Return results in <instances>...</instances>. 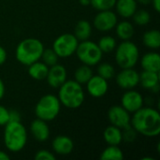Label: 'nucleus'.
Wrapping results in <instances>:
<instances>
[{"instance_id":"f257e3e1","label":"nucleus","mask_w":160,"mask_h":160,"mask_svg":"<svg viewBox=\"0 0 160 160\" xmlns=\"http://www.w3.org/2000/svg\"><path fill=\"white\" fill-rule=\"evenodd\" d=\"M130 125L138 134L145 137H156L160 133V113L156 109L142 107L133 112Z\"/></svg>"},{"instance_id":"f03ea898","label":"nucleus","mask_w":160,"mask_h":160,"mask_svg":"<svg viewBox=\"0 0 160 160\" xmlns=\"http://www.w3.org/2000/svg\"><path fill=\"white\" fill-rule=\"evenodd\" d=\"M58 98L60 103L68 109H78L84 101V91L75 80L66 81L59 88Z\"/></svg>"},{"instance_id":"7ed1b4c3","label":"nucleus","mask_w":160,"mask_h":160,"mask_svg":"<svg viewBox=\"0 0 160 160\" xmlns=\"http://www.w3.org/2000/svg\"><path fill=\"white\" fill-rule=\"evenodd\" d=\"M44 50L43 43L35 38H28L22 40L16 47V59L24 66H29L40 60Z\"/></svg>"},{"instance_id":"20e7f679","label":"nucleus","mask_w":160,"mask_h":160,"mask_svg":"<svg viewBox=\"0 0 160 160\" xmlns=\"http://www.w3.org/2000/svg\"><path fill=\"white\" fill-rule=\"evenodd\" d=\"M4 142L10 152L22 150L27 142V131L24 126L21 122H8L5 126Z\"/></svg>"},{"instance_id":"39448f33","label":"nucleus","mask_w":160,"mask_h":160,"mask_svg":"<svg viewBox=\"0 0 160 160\" xmlns=\"http://www.w3.org/2000/svg\"><path fill=\"white\" fill-rule=\"evenodd\" d=\"M139 58V48L130 40H123L115 48V61L121 68H134L138 63Z\"/></svg>"},{"instance_id":"423d86ee","label":"nucleus","mask_w":160,"mask_h":160,"mask_svg":"<svg viewBox=\"0 0 160 160\" xmlns=\"http://www.w3.org/2000/svg\"><path fill=\"white\" fill-rule=\"evenodd\" d=\"M60 109L61 103L58 97L48 94L41 97L38 101L35 107V114L37 118L49 122L57 117Z\"/></svg>"},{"instance_id":"0eeeda50","label":"nucleus","mask_w":160,"mask_h":160,"mask_svg":"<svg viewBox=\"0 0 160 160\" xmlns=\"http://www.w3.org/2000/svg\"><path fill=\"white\" fill-rule=\"evenodd\" d=\"M75 53L82 64L90 67L100 63L103 56L98 44L89 39L79 42Z\"/></svg>"},{"instance_id":"6e6552de","label":"nucleus","mask_w":160,"mask_h":160,"mask_svg":"<svg viewBox=\"0 0 160 160\" xmlns=\"http://www.w3.org/2000/svg\"><path fill=\"white\" fill-rule=\"evenodd\" d=\"M79 40L73 34L65 33L57 37L52 43V50L58 57L68 58L75 53L79 44Z\"/></svg>"},{"instance_id":"1a4fd4ad","label":"nucleus","mask_w":160,"mask_h":160,"mask_svg":"<svg viewBox=\"0 0 160 160\" xmlns=\"http://www.w3.org/2000/svg\"><path fill=\"white\" fill-rule=\"evenodd\" d=\"M117 15L112 9L100 10L95 16L93 24L96 29L101 32L111 31L117 24Z\"/></svg>"},{"instance_id":"9d476101","label":"nucleus","mask_w":160,"mask_h":160,"mask_svg":"<svg viewBox=\"0 0 160 160\" xmlns=\"http://www.w3.org/2000/svg\"><path fill=\"white\" fill-rule=\"evenodd\" d=\"M108 119L111 125L117 127L121 129L128 127L130 125V115L129 112L121 105H113L108 110Z\"/></svg>"},{"instance_id":"9b49d317","label":"nucleus","mask_w":160,"mask_h":160,"mask_svg":"<svg viewBox=\"0 0 160 160\" xmlns=\"http://www.w3.org/2000/svg\"><path fill=\"white\" fill-rule=\"evenodd\" d=\"M115 80L117 85L121 89H133L139 84V73L133 68H122V70L117 73Z\"/></svg>"},{"instance_id":"f8f14e48","label":"nucleus","mask_w":160,"mask_h":160,"mask_svg":"<svg viewBox=\"0 0 160 160\" xmlns=\"http://www.w3.org/2000/svg\"><path fill=\"white\" fill-rule=\"evenodd\" d=\"M143 102L142 96L133 89L127 90L121 98V106L129 113H133L143 107Z\"/></svg>"},{"instance_id":"ddd939ff","label":"nucleus","mask_w":160,"mask_h":160,"mask_svg":"<svg viewBox=\"0 0 160 160\" xmlns=\"http://www.w3.org/2000/svg\"><path fill=\"white\" fill-rule=\"evenodd\" d=\"M86 90L93 98H102L109 90L108 81L99 75H93L86 82Z\"/></svg>"},{"instance_id":"4468645a","label":"nucleus","mask_w":160,"mask_h":160,"mask_svg":"<svg viewBox=\"0 0 160 160\" xmlns=\"http://www.w3.org/2000/svg\"><path fill=\"white\" fill-rule=\"evenodd\" d=\"M67 77L68 73L66 68L57 63L49 68L46 80L51 87L59 88L67 81Z\"/></svg>"},{"instance_id":"2eb2a0df","label":"nucleus","mask_w":160,"mask_h":160,"mask_svg":"<svg viewBox=\"0 0 160 160\" xmlns=\"http://www.w3.org/2000/svg\"><path fill=\"white\" fill-rule=\"evenodd\" d=\"M139 84L144 89L158 93L159 90V72L143 70L139 73Z\"/></svg>"},{"instance_id":"dca6fc26","label":"nucleus","mask_w":160,"mask_h":160,"mask_svg":"<svg viewBox=\"0 0 160 160\" xmlns=\"http://www.w3.org/2000/svg\"><path fill=\"white\" fill-rule=\"evenodd\" d=\"M30 131L34 139L39 142H46L50 137V128L46 121L41 119H35L30 125Z\"/></svg>"},{"instance_id":"f3484780","label":"nucleus","mask_w":160,"mask_h":160,"mask_svg":"<svg viewBox=\"0 0 160 160\" xmlns=\"http://www.w3.org/2000/svg\"><path fill=\"white\" fill-rule=\"evenodd\" d=\"M52 147L53 152L57 155L68 156L73 151L74 143L69 137L65 135H59L52 140Z\"/></svg>"},{"instance_id":"a211bd4d","label":"nucleus","mask_w":160,"mask_h":160,"mask_svg":"<svg viewBox=\"0 0 160 160\" xmlns=\"http://www.w3.org/2000/svg\"><path fill=\"white\" fill-rule=\"evenodd\" d=\"M141 66L143 70L159 72L160 55L157 52H149L142 55L141 59Z\"/></svg>"},{"instance_id":"6ab92c4d","label":"nucleus","mask_w":160,"mask_h":160,"mask_svg":"<svg viewBox=\"0 0 160 160\" xmlns=\"http://www.w3.org/2000/svg\"><path fill=\"white\" fill-rule=\"evenodd\" d=\"M116 12L123 18L128 19L137 10L138 3L136 0H116L114 5Z\"/></svg>"},{"instance_id":"aec40b11","label":"nucleus","mask_w":160,"mask_h":160,"mask_svg":"<svg viewBox=\"0 0 160 160\" xmlns=\"http://www.w3.org/2000/svg\"><path fill=\"white\" fill-rule=\"evenodd\" d=\"M103 138L105 142L109 145H119L123 141L122 129L111 125L105 128Z\"/></svg>"},{"instance_id":"412c9836","label":"nucleus","mask_w":160,"mask_h":160,"mask_svg":"<svg viewBox=\"0 0 160 160\" xmlns=\"http://www.w3.org/2000/svg\"><path fill=\"white\" fill-rule=\"evenodd\" d=\"M48 70H49V67L39 60L28 66L29 76L37 81L45 80L48 74Z\"/></svg>"},{"instance_id":"4be33fe9","label":"nucleus","mask_w":160,"mask_h":160,"mask_svg":"<svg viewBox=\"0 0 160 160\" xmlns=\"http://www.w3.org/2000/svg\"><path fill=\"white\" fill-rule=\"evenodd\" d=\"M92 34V25L88 21L81 20L77 22L74 29V36L79 41L89 39Z\"/></svg>"},{"instance_id":"5701e85b","label":"nucleus","mask_w":160,"mask_h":160,"mask_svg":"<svg viewBox=\"0 0 160 160\" xmlns=\"http://www.w3.org/2000/svg\"><path fill=\"white\" fill-rule=\"evenodd\" d=\"M116 35L122 40H129L134 36V26L128 21H122L115 25Z\"/></svg>"},{"instance_id":"b1692460","label":"nucleus","mask_w":160,"mask_h":160,"mask_svg":"<svg viewBox=\"0 0 160 160\" xmlns=\"http://www.w3.org/2000/svg\"><path fill=\"white\" fill-rule=\"evenodd\" d=\"M142 43L151 50H158L160 47V32L158 29L146 31L142 36Z\"/></svg>"},{"instance_id":"393cba45","label":"nucleus","mask_w":160,"mask_h":160,"mask_svg":"<svg viewBox=\"0 0 160 160\" xmlns=\"http://www.w3.org/2000/svg\"><path fill=\"white\" fill-rule=\"evenodd\" d=\"M94 73L91 67L82 64V66L76 68L74 72V80L80 84H86V82L91 79Z\"/></svg>"},{"instance_id":"a878e982","label":"nucleus","mask_w":160,"mask_h":160,"mask_svg":"<svg viewBox=\"0 0 160 160\" xmlns=\"http://www.w3.org/2000/svg\"><path fill=\"white\" fill-rule=\"evenodd\" d=\"M99 158L101 160H121L124 158V154L118 145H109L103 150Z\"/></svg>"},{"instance_id":"bb28decb","label":"nucleus","mask_w":160,"mask_h":160,"mask_svg":"<svg viewBox=\"0 0 160 160\" xmlns=\"http://www.w3.org/2000/svg\"><path fill=\"white\" fill-rule=\"evenodd\" d=\"M98 46L103 53H109L115 50L116 40L112 36H103L98 41Z\"/></svg>"},{"instance_id":"cd10ccee","label":"nucleus","mask_w":160,"mask_h":160,"mask_svg":"<svg viewBox=\"0 0 160 160\" xmlns=\"http://www.w3.org/2000/svg\"><path fill=\"white\" fill-rule=\"evenodd\" d=\"M98 75L107 81L112 80L115 76V68L112 64L108 62L102 63L98 67Z\"/></svg>"},{"instance_id":"c85d7f7f","label":"nucleus","mask_w":160,"mask_h":160,"mask_svg":"<svg viewBox=\"0 0 160 160\" xmlns=\"http://www.w3.org/2000/svg\"><path fill=\"white\" fill-rule=\"evenodd\" d=\"M132 18H133L134 22L137 25H140V26L146 25L151 21V15L145 9H139V10L137 9L135 11V13L133 14Z\"/></svg>"},{"instance_id":"c756f323","label":"nucleus","mask_w":160,"mask_h":160,"mask_svg":"<svg viewBox=\"0 0 160 160\" xmlns=\"http://www.w3.org/2000/svg\"><path fill=\"white\" fill-rule=\"evenodd\" d=\"M58 55L56 54V52L52 49H45L43 50L42 52V54H41V57L40 59L42 60V62L44 64H46L49 68L57 64L58 63Z\"/></svg>"},{"instance_id":"7c9ffc66","label":"nucleus","mask_w":160,"mask_h":160,"mask_svg":"<svg viewBox=\"0 0 160 160\" xmlns=\"http://www.w3.org/2000/svg\"><path fill=\"white\" fill-rule=\"evenodd\" d=\"M116 3V0H91L90 5L97 10L112 9Z\"/></svg>"},{"instance_id":"2f4dec72","label":"nucleus","mask_w":160,"mask_h":160,"mask_svg":"<svg viewBox=\"0 0 160 160\" xmlns=\"http://www.w3.org/2000/svg\"><path fill=\"white\" fill-rule=\"evenodd\" d=\"M137 134H138L137 131L131 127V125H129L128 127L122 129L123 140L128 142H132L133 141H135L136 137H137Z\"/></svg>"},{"instance_id":"473e14b6","label":"nucleus","mask_w":160,"mask_h":160,"mask_svg":"<svg viewBox=\"0 0 160 160\" xmlns=\"http://www.w3.org/2000/svg\"><path fill=\"white\" fill-rule=\"evenodd\" d=\"M35 159L36 160H55V156L45 149L39 150L36 153L35 155Z\"/></svg>"},{"instance_id":"72a5a7b5","label":"nucleus","mask_w":160,"mask_h":160,"mask_svg":"<svg viewBox=\"0 0 160 160\" xmlns=\"http://www.w3.org/2000/svg\"><path fill=\"white\" fill-rule=\"evenodd\" d=\"M9 122V111L0 105V127H5Z\"/></svg>"},{"instance_id":"f704fd0d","label":"nucleus","mask_w":160,"mask_h":160,"mask_svg":"<svg viewBox=\"0 0 160 160\" xmlns=\"http://www.w3.org/2000/svg\"><path fill=\"white\" fill-rule=\"evenodd\" d=\"M21 114L18 111L10 110L9 111V122H21Z\"/></svg>"},{"instance_id":"c9c22d12","label":"nucleus","mask_w":160,"mask_h":160,"mask_svg":"<svg viewBox=\"0 0 160 160\" xmlns=\"http://www.w3.org/2000/svg\"><path fill=\"white\" fill-rule=\"evenodd\" d=\"M6 60H7V52L2 46H0V66L3 65L6 62Z\"/></svg>"},{"instance_id":"e433bc0d","label":"nucleus","mask_w":160,"mask_h":160,"mask_svg":"<svg viewBox=\"0 0 160 160\" xmlns=\"http://www.w3.org/2000/svg\"><path fill=\"white\" fill-rule=\"evenodd\" d=\"M153 4V8L157 12L160 11V0H152L151 2Z\"/></svg>"},{"instance_id":"4c0bfd02","label":"nucleus","mask_w":160,"mask_h":160,"mask_svg":"<svg viewBox=\"0 0 160 160\" xmlns=\"http://www.w3.org/2000/svg\"><path fill=\"white\" fill-rule=\"evenodd\" d=\"M4 95H5V84L0 78V99L3 98Z\"/></svg>"},{"instance_id":"58836bf2","label":"nucleus","mask_w":160,"mask_h":160,"mask_svg":"<svg viewBox=\"0 0 160 160\" xmlns=\"http://www.w3.org/2000/svg\"><path fill=\"white\" fill-rule=\"evenodd\" d=\"M10 158V157L4 151L0 150V160H8Z\"/></svg>"},{"instance_id":"ea45409f","label":"nucleus","mask_w":160,"mask_h":160,"mask_svg":"<svg viewBox=\"0 0 160 160\" xmlns=\"http://www.w3.org/2000/svg\"><path fill=\"white\" fill-rule=\"evenodd\" d=\"M79 2H80V4H81L82 6L87 7V6H89V5H90L91 0H79Z\"/></svg>"},{"instance_id":"a19ab883","label":"nucleus","mask_w":160,"mask_h":160,"mask_svg":"<svg viewBox=\"0 0 160 160\" xmlns=\"http://www.w3.org/2000/svg\"><path fill=\"white\" fill-rule=\"evenodd\" d=\"M136 1H137V3H140V4L145 5V6L151 4V2H152V0H136Z\"/></svg>"}]
</instances>
